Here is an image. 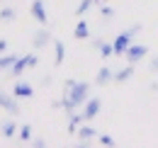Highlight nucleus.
<instances>
[{
	"instance_id": "f257e3e1",
	"label": "nucleus",
	"mask_w": 158,
	"mask_h": 148,
	"mask_svg": "<svg viewBox=\"0 0 158 148\" xmlns=\"http://www.w3.org/2000/svg\"><path fill=\"white\" fill-rule=\"evenodd\" d=\"M90 92V85L88 83H76V80H66V90H63V100H61V107L73 114L76 107H80Z\"/></svg>"
},
{
	"instance_id": "f03ea898",
	"label": "nucleus",
	"mask_w": 158,
	"mask_h": 148,
	"mask_svg": "<svg viewBox=\"0 0 158 148\" xmlns=\"http://www.w3.org/2000/svg\"><path fill=\"white\" fill-rule=\"evenodd\" d=\"M139 29H141V24H134L131 29H127L124 34H119V37L112 41V46H114V54H117V56L127 54V49L131 46V39H134V34H136Z\"/></svg>"
},
{
	"instance_id": "7ed1b4c3",
	"label": "nucleus",
	"mask_w": 158,
	"mask_h": 148,
	"mask_svg": "<svg viewBox=\"0 0 158 148\" xmlns=\"http://www.w3.org/2000/svg\"><path fill=\"white\" fill-rule=\"evenodd\" d=\"M37 56L34 54H27V56H22V58H17L15 61V66H12V75H22L27 68H32V66H37Z\"/></svg>"
},
{
	"instance_id": "20e7f679",
	"label": "nucleus",
	"mask_w": 158,
	"mask_h": 148,
	"mask_svg": "<svg viewBox=\"0 0 158 148\" xmlns=\"http://www.w3.org/2000/svg\"><path fill=\"white\" fill-rule=\"evenodd\" d=\"M146 51H148L146 46H141V44H131V46L127 49V54H124V56H127L129 63H136V61H141V58L146 56Z\"/></svg>"
},
{
	"instance_id": "39448f33",
	"label": "nucleus",
	"mask_w": 158,
	"mask_h": 148,
	"mask_svg": "<svg viewBox=\"0 0 158 148\" xmlns=\"http://www.w3.org/2000/svg\"><path fill=\"white\" fill-rule=\"evenodd\" d=\"M100 107H102V105H100L98 97H90V100H88V105H85V109H83V119H85V121H90L93 117H98Z\"/></svg>"
},
{
	"instance_id": "423d86ee",
	"label": "nucleus",
	"mask_w": 158,
	"mask_h": 148,
	"mask_svg": "<svg viewBox=\"0 0 158 148\" xmlns=\"http://www.w3.org/2000/svg\"><path fill=\"white\" fill-rule=\"evenodd\" d=\"M32 15H34V19L39 24H46V5H44V0H34L32 2Z\"/></svg>"
},
{
	"instance_id": "0eeeda50",
	"label": "nucleus",
	"mask_w": 158,
	"mask_h": 148,
	"mask_svg": "<svg viewBox=\"0 0 158 148\" xmlns=\"http://www.w3.org/2000/svg\"><path fill=\"white\" fill-rule=\"evenodd\" d=\"M0 107L7 112H12V114H17L20 112V107H17V102H15V97H10V95L0 92Z\"/></svg>"
},
{
	"instance_id": "6e6552de",
	"label": "nucleus",
	"mask_w": 158,
	"mask_h": 148,
	"mask_svg": "<svg viewBox=\"0 0 158 148\" xmlns=\"http://www.w3.org/2000/svg\"><path fill=\"white\" fill-rule=\"evenodd\" d=\"M12 95H15V97H32L34 90H32V85H29V83H17V85H15V90H12Z\"/></svg>"
},
{
	"instance_id": "1a4fd4ad",
	"label": "nucleus",
	"mask_w": 158,
	"mask_h": 148,
	"mask_svg": "<svg viewBox=\"0 0 158 148\" xmlns=\"http://www.w3.org/2000/svg\"><path fill=\"white\" fill-rule=\"evenodd\" d=\"M46 41H51V34L46 32V29H41V32H37V37H34V49H41Z\"/></svg>"
},
{
	"instance_id": "9d476101",
	"label": "nucleus",
	"mask_w": 158,
	"mask_h": 148,
	"mask_svg": "<svg viewBox=\"0 0 158 148\" xmlns=\"http://www.w3.org/2000/svg\"><path fill=\"white\" fill-rule=\"evenodd\" d=\"M131 75H134V63H131V66H127L124 71H119V73H114V80H117V83H124V80H129Z\"/></svg>"
},
{
	"instance_id": "9b49d317",
	"label": "nucleus",
	"mask_w": 158,
	"mask_h": 148,
	"mask_svg": "<svg viewBox=\"0 0 158 148\" xmlns=\"http://www.w3.org/2000/svg\"><path fill=\"white\" fill-rule=\"evenodd\" d=\"M112 78H114V73H112V68H107V66H105V68H102V71L98 73V85H105V83H110Z\"/></svg>"
},
{
	"instance_id": "f8f14e48",
	"label": "nucleus",
	"mask_w": 158,
	"mask_h": 148,
	"mask_svg": "<svg viewBox=\"0 0 158 148\" xmlns=\"http://www.w3.org/2000/svg\"><path fill=\"white\" fill-rule=\"evenodd\" d=\"M78 136H80V141H90V138L95 136V129H90V126L83 121V126L78 129Z\"/></svg>"
},
{
	"instance_id": "ddd939ff",
	"label": "nucleus",
	"mask_w": 158,
	"mask_h": 148,
	"mask_svg": "<svg viewBox=\"0 0 158 148\" xmlns=\"http://www.w3.org/2000/svg\"><path fill=\"white\" fill-rule=\"evenodd\" d=\"M54 49H56V58H54V63H56V66H61V63H63V54H66L63 41H54Z\"/></svg>"
},
{
	"instance_id": "4468645a",
	"label": "nucleus",
	"mask_w": 158,
	"mask_h": 148,
	"mask_svg": "<svg viewBox=\"0 0 158 148\" xmlns=\"http://www.w3.org/2000/svg\"><path fill=\"white\" fill-rule=\"evenodd\" d=\"M73 37H76V39H85V37H88V22H85V19H80V22H78Z\"/></svg>"
},
{
	"instance_id": "2eb2a0df",
	"label": "nucleus",
	"mask_w": 158,
	"mask_h": 148,
	"mask_svg": "<svg viewBox=\"0 0 158 148\" xmlns=\"http://www.w3.org/2000/svg\"><path fill=\"white\" fill-rule=\"evenodd\" d=\"M15 61H17V56H12V54L0 56V71H2V68H12V66H15Z\"/></svg>"
},
{
	"instance_id": "dca6fc26",
	"label": "nucleus",
	"mask_w": 158,
	"mask_h": 148,
	"mask_svg": "<svg viewBox=\"0 0 158 148\" xmlns=\"http://www.w3.org/2000/svg\"><path fill=\"white\" fill-rule=\"evenodd\" d=\"M95 46H100V54H102V58H107V56L114 54V46H112V44H102V41H95Z\"/></svg>"
},
{
	"instance_id": "f3484780",
	"label": "nucleus",
	"mask_w": 158,
	"mask_h": 148,
	"mask_svg": "<svg viewBox=\"0 0 158 148\" xmlns=\"http://www.w3.org/2000/svg\"><path fill=\"white\" fill-rule=\"evenodd\" d=\"M93 2H95V0H80L78 7H76V15H78V17H83V15L90 10V5H93Z\"/></svg>"
},
{
	"instance_id": "a211bd4d",
	"label": "nucleus",
	"mask_w": 158,
	"mask_h": 148,
	"mask_svg": "<svg viewBox=\"0 0 158 148\" xmlns=\"http://www.w3.org/2000/svg\"><path fill=\"white\" fill-rule=\"evenodd\" d=\"M15 131H17V126H15L12 121H5V124H2V136H5V138H12Z\"/></svg>"
},
{
	"instance_id": "6ab92c4d",
	"label": "nucleus",
	"mask_w": 158,
	"mask_h": 148,
	"mask_svg": "<svg viewBox=\"0 0 158 148\" xmlns=\"http://www.w3.org/2000/svg\"><path fill=\"white\" fill-rule=\"evenodd\" d=\"M0 19H2V22H12V19H15V10H12V7H2V10H0Z\"/></svg>"
},
{
	"instance_id": "aec40b11",
	"label": "nucleus",
	"mask_w": 158,
	"mask_h": 148,
	"mask_svg": "<svg viewBox=\"0 0 158 148\" xmlns=\"http://www.w3.org/2000/svg\"><path fill=\"white\" fill-rule=\"evenodd\" d=\"M20 138H22V141H29V138H32V126H29V124L20 129Z\"/></svg>"
},
{
	"instance_id": "412c9836",
	"label": "nucleus",
	"mask_w": 158,
	"mask_h": 148,
	"mask_svg": "<svg viewBox=\"0 0 158 148\" xmlns=\"http://www.w3.org/2000/svg\"><path fill=\"white\" fill-rule=\"evenodd\" d=\"M100 12H102V17H105V19H112V15H114V10H112L110 5H102V10H100Z\"/></svg>"
},
{
	"instance_id": "4be33fe9",
	"label": "nucleus",
	"mask_w": 158,
	"mask_h": 148,
	"mask_svg": "<svg viewBox=\"0 0 158 148\" xmlns=\"http://www.w3.org/2000/svg\"><path fill=\"white\" fill-rule=\"evenodd\" d=\"M100 141H102L105 146H114V138H112V136H107V134H102V136H100Z\"/></svg>"
},
{
	"instance_id": "5701e85b",
	"label": "nucleus",
	"mask_w": 158,
	"mask_h": 148,
	"mask_svg": "<svg viewBox=\"0 0 158 148\" xmlns=\"http://www.w3.org/2000/svg\"><path fill=\"white\" fill-rule=\"evenodd\" d=\"M151 68H153V71H158V56L153 58V61H151Z\"/></svg>"
},
{
	"instance_id": "b1692460",
	"label": "nucleus",
	"mask_w": 158,
	"mask_h": 148,
	"mask_svg": "<svg viewBox=\"0 0 158 148\" xmlns=\"http://www.w3.org/2000/svg\"><path fill=\"white\" fill-rule=\"evenodd\" d=\"M5 49H7V41H5V39H0V51H5Z\"/></svg>"
}]
</instances>
